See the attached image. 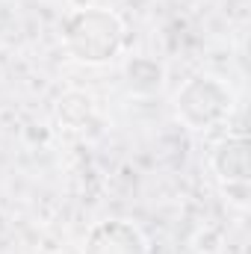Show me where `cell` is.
Wrapping results in <instances>:
<instances>
[{
    "instance_id": "cell-4",
    "label": "cell",
    "mask_w": 251,
    "mask_h": 254,
    "mask_svg": "<svg viewBox=\"0 0 251 254\" xmlns=\"http://www.w3.org/2000/svg\"><path fill=\"white\" fill-rule=\"evenodd\" d=\"M213 169H216L219 181L228 187V192H246V187H249V142H246V136L222 139L213 151Z\"/></svg>"
},
{
    "instance_id": "cell-2",
    "label": "cell",
    "mask_w": 251,
    "mask_h": 254,
    "mask_svg": "<svg viewBox=\"0 0 251 254\" xmlns=\"http://www.w3.org/2000/svg\"><path fill=\"white\" fill-rule=\"evenodd\" d=\"M234 110V92L216 77H192L175 98V113L189 130H210Z\"/></svg>"
},
{
    "instance_id": "cell-1",
    "label": "cell",
    "mask_w": 251,
    "mask_h": 254,
    "mask_svg": "<svg viewBox=\"0 0 251 254\" xmlns=\"http://www.w3.org/2000/svg\"><path fill=\"white\" fill-rule=\"evenodd\" d=\"M63 42L74 60L86 65L110 63L125 45V24L116 12L89 6L74 12L63 27Z\"/></svg>"
},
{
    "instance_id": "cell-5",
    "label": "cell",
    "mask_w": 251,
    "mask_h": 254,
    "mask_svg": "<svg viewBox=\"0 0 251 254\" xmlns=\"http://www.w3.org/2000/svg\"><path fill=\"white\" fill-rule=\"evenodd\" d=\"M127 83L139 95H151L163 86V68L151 60H133L127 65Z\"/></svg>"
},
{
    "instance_id": "cell-3",
    "label": "cell",
    "mask_w": 251,
    "mask_h": 254,
    "mask_svg": "<svg viewBox=\"0 0 251 254\" xmlns=\"http://www.w3.org/2000/svg\"><path fill=\"white\" fill-rule=\"evenodd\" d=\"M83 254H148V249L136 225L125 219H110V222H98L89 231Z\"/></svg>"
}]
</instances>
